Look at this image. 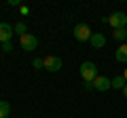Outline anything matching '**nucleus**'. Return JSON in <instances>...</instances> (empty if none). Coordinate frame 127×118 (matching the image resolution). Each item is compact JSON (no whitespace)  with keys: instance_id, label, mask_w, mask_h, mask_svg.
<instances>
[{"instance_id":"5","label":"nucleus","mask_w":127,"mask_h":118,"mask_svg":"<svg viewBox=\"0 0 127 118\" xmlns=\"http://www.w3.org/2000/svg\"><path fill=\"white\" fill-rule=\"evenodd\" d=\"M64 65L62 57H57V55H47L45 57V70L47 72H59Z\"/></svg>"},{"instance_id":"7","label":"nucleus","mask_w":127,"mask_h":118,"mask_svg":"<svg viewBox=\"0 0 127 118\" xmlns=\"http://www.w3.org/2000/svg\"><path fill=\"white\" fill-rule=\"evenodd\" d=\"M91 84H93V91H102V93L112 89V80H110V78H106V76H97Z\"/></svg>"},{"instance_id":"6","label":"nucleus","mask_w":127,"mask_h":118,"mask_svg":"<svg viewBox=\"0 0 127 118\" xmlns=\"http://www.w3.org/2000/svg\"><path fill=\"white\" fill-rule=\"evenodd\" d=\"M15 36V27L6 21H0V44L2 42H11Z\"/></svg>"},{"instance_id":"16","label":"nucleus","mask_w":127,"mask_h":118,"mask_svg":"<svg viewBox=\"0 0 127 118\" xmlns=\"http://www.w3.org/2000/svg\"><path fill=\"white\" fill-rule=\"evenodd\" d=\"M83 89H85V91H93V84H91V82H85V84H83Z\"/></svg>"},{"instance_id":"19","label":"nucleus","mask_w":127,"mask_h":118,"mask_svg":"<svg viewBox=\"0 0 127 118\" xmlns=\"http://www.w3.org/2000/svg\"><path fill=\"white\" fill-rule=\"evenodd\" d=\"M123 95H125V97H127V84H125V86H123Z\"/></svg>"},{"instance_id":"18","label":"nucleus","mask_w":127,"mask_h":118,"mask_svg":"<svg viewBox=\"0 0 127 118\" xmlns=\"http://www.w3.org/2000/svg\"><path fill=\"white\" fill-rule=\"evenodd\" d=\"M123 78H125V82H127V68L123 70Z\"/></svg>"},{"instance_id":"13","label":"nucleus","mask_w":127,"mask_h":118,"mask_svg":"<svg viewBox=\"0 0 127 118\" xmlns=\"http://www.w3.org/2000/svg\"><path fill=\"white\" fill-rule=\"evenodd\" d=\"M15 34H17V36H23V34H28V25L23 21H19V23H15Z\"/></svg>"},{"instance_id":"15","label":"nucleus","mask_w":127,"mask_h":118,"mask_svg":"<svg viewBox=\"0 0 127 118\" xmlns=\"http://www.w3.org/2000/svg\"><path fill=\"white\" fill-rule=\"evenodd\" d=\"M2 51H4V53H11V51H13V42H2Z\"/></svg>"},{"instance_id":"17","label":"nucleus","mask_w":127,"mask_h":118,"mask_svg":"<svg viewBox=\"0 0 127 118\" xmlns=\"http://www.w3.org/2000/svg\"><path fill=\"white\" fill-rule=\"evenodd\" d=\"M19 11H21V15H28V13H30V9H28V6H19Z\"/></svg>"},{"instance_id":"12","label":"nucleus","mask_w":127,"mask_h":118,"mask_svg":"<svg viewBox=\"0 0 127 118\" xmlns=\"http://www.w3.org/2000/svg\"><path fill=\"white\" fill-rule=\"evenodd\" d=\"M127 82H125V78H123V74L121 76H114L112 78V89H119V91H123V86H125Z\"/></svg>"},{"instance_id":"20","label":"nucleus","mask_w":127,"mask_h":118,"mask_svg":"<svg viewBox=\"0 0 127 118\" xmlns=\"http://www.w3.org/2000/svg\"><path fill=\"white\" fill-rule=\"evenodd\" d=\"M125 118H127V116H125Z\"/></svg>"},{"instance_id":"3","label":"nucleus","mask_w":127,"mask_h":118,"mask_svg":"<svg viewBox=\"0 0 127 118\" xmlns=\"http://www.w3.org/2000/svg\"><path fill=\"white\" fill-rule=\"evenodd\" d=\"M72 34H74V40H76V42H89L91 36H93L89 23H76L74 30H72Z\"/></svg>"},{"instance_id":"2","label":"nucleus","mask_w":127,"mask_h":118,"mask_svg":"<svg viewBox=\"0 0 127 118\" xmlns=\"http://www.w3.org/2000/svg\"><path fill=\"white\" fill-rule=\"evenodd\" d=\"M78 72H81V78L85 82H93L95 78L100 76V74H97V65H95L93 61H83L81 68H78Z\"/></svg>"},{"instance_id":"4","label":"nucleus","mask_w":127,"mask_h":118,"mask_svg":"<svg viewBox=\"0 0 127 118\" xmlns=\"http://www.w3.org/2000/svg\"><path fill=\"white\" fill-rule=\"evenodd\" d=\"M19 44H21V51H36L38 38L34 34H23V36H19Z\"/></svg>"},{"instance_id":"9","label":"nucleus","mask_w":127,"mask_h":118,"mask_svg":"<svg viewBox=\"0 0 127 118\" xmlns=\"http://www.w3.org/2000/svg\"><path fill=\"white\" fill-rule=\"evenodd\" d=\"M114 59L119 63H127V42L125 44H119V49L114 51Z\"/></svg>"},{"instance_id":"8","label":"nucleus","mask_w":127,"mask_h":118,"mask_svg":"<svg viewBox=\"0 0 127 118\" xmlns=\"http://www.w3.org/2000/svg\"><path fill=\"white\" fill-rule=\"evenodd\" d=\"M89 44L93 46V49H104V46H106V34H102V32H93V36H91Z\"/></svg>"},{"instance_id":"1","label":"nucleus","mask_w":127,"mask_h":118,"mask_svg":"<svg viewBox=\"0 0 127 118\" xmlns=\"http://www.w3.org/2000/svg\"><path fill=\"white\" fill-rule=\"evenodd\" d=\"M102 21L108 23L112 30H121V27H127V13H123V11H114V13H110L108 17H104Z\"/></svg>"},{"instance_id":"14","label":"nucleus","mask_w":127,"mask_h":118,"mask_svg":"<svg viewBox=\"0 0 127 118\" xmlns=\"http://www.w3.org/2000/svg\"><path fill=\"white\" fill-rule=\"evenodd\" d=\"M32 65H34V68H36V70H45V59L36 57V59H34V61H32Z\"/></svg>"},{"instance_id":"10","label":"nucleus","mask_w":127,"mask_h":118,"mask_svg":"<svg viewBox=\"0 0 127 118\" xmlns=\"http://www.w3.org/2000/svg\"><path fill=\"white\" fill-rule=\"evenodd\" d=\"M112 38L119 42V44H125V42H127V27H121V30H112Z\"/></svg>"},{"instance_id":"11","label":"nucleus","mask_w":127,"mask_h":118,"mask_svg":"<svg viewBox=\"0 0 127 118\" xmlns=\"http://www.w3.org/2000/svg\"><path fill=\"white\" fill-rule=\"evenodd\" d=\"M9 114H11V103L0 101V118H9Z\"/></svg>"}]
</instances>
